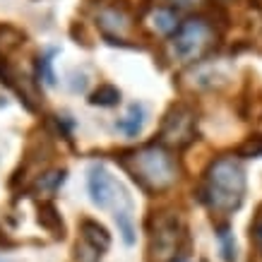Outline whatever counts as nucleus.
Segmentation results:
<instances>
[{"instance_id": "obj_1", "label": "nucleus", "mask_w": 262, "mask_h": 262, "mask_svg": "<svg viewBox=\"0 0 262 262\" xmlns=\"http://www.w3.org/2000/svg\"><path fill=\"white\" fill-rule=\"evenodd\" d=\"M116 159L127 171V176L149 195H159L178 181V159L161 142H149L137 149L120 151Z\"/></svg>"}, {"instance_id": "obj_2", "label": "nucleus", "mask_w": 262, "mask_h": 262, "mask_svg": "<svg viewBox=\"0 0 262 262\" xmlns=\"http://www.w3.org/2000/svg\"><path fill=\"white\" fill-rule=\"evenodd\" d=\"M246 168L236 157H219L209 164L200 198L214 214H233L246 200Z\"/></svg>"}, {"instance_id": "obj_3", "label": "nucleus", "mask_w": 262, "mask_h": 262, "mask_svg": "<svg viewBox=\"0 0 262 262\" xmlns=\"http://www.w3.org/2000/svg\"><path fill=\"white\" fill-rule=\"evenodd\" d=\"M147 231H149V243H147L144 262L178 260L188 241V229L178 212H151L147 219Z\"/></svg>"}, {"instance_id": "obj_4", "label": "nucleus", "mask_w": 262, "mask_h": 262, "mask_svg": "<svg viewBox=\"0 0 262 262\" xmlns=\"http://www.w3.org/2000/svg\"><path fill=\"white\" fill-rule=\"evenodd\" d=\"M214 27L202 19V17H190L181 22L178 32L171 39V51L173 58H178L181 63H195L207 56V51L214 46Z\"/></svg>"}, {"instance_id": "obj_5", "label": "nucleus", "mask_w": 262, "mask_h": 262, "mask_svg": "<svg viewBox=\"0 0 262 262\" xmlns=\"http://www.w3.org/2000/svg\"><path fill=\"white\" fill-rule=\"evenodd\" d=\"M195 127H198V116L188 103H173L161 118L159 140L157 142L171 147H185L195 140Z\"/></svg>"}, {"instance_id": "obj_6", "label": "nucleus", "mask_w": 262, "mask_h": 262, "mask_svg": "<svg viewBox=\"0 0 262 262\" xmlns=\"http://www.w3.org/2000/svg\"><path fill=\"white\" fill-rule=\"evenodd\" d=\"M87 192L92 205L99 209H111L116 205V200H123L127 195V190L120 185L111 173L103 161H94L87 168Z\"/></svg>"}, {"instance_id": "obj_7", "label": "nucleus", "mask_w": 262, "mask_h": 262, "mask_svg": "<svg viewBox=\"0 0 262 262\" xmlns=\"http://www.w3.org/2000/svg\"><path fill=\"white\" fill-rule=\"evenodd\" d=\"M96 27L101 29V36L106 43L108 41H125L123 34L130 29V17H127L125 5H118V0H116V5L99 10L96 12Z\"/></svg>"}, {"instance_id": "obj_8", "label": "nucleus", "mask_w": 262, "mask_h": 262, "mask_svg": "<svg viewBox=\"0 0 262 262\" xmlns=\"http://www.w3.org/2000/svg\"><path fill=\"white\" fill-rule=\"evenodd\" d=\"M190 84L205 92H214L229 84V75L219 68V65H200L198 70H192L190 75Z\"/></svg>"}, {"instance_id": "obj_9", "label": "nucleus", "mask_w": 262, "mask_h": 262, "mask_svg": "<svg viewBox=\"0 0 262 262\" xmlns=\"http://www.w3.org/2000/svg\"><path fill=\"white\" fill-rule=\"evenodd\" d=\"M36 212H39V224L53 236V238H65V224L58 212L53 200H36Z\"/></svg>"}, {"instance_id": "obj_10", "label": "nucleus", "mask_w": 262, "mask_h": 262, "mask_svg": "<svg viewBox=\"0 0 262 262\" xmlns=\"http://www.w3.org/2000/svg\"><path fill=\"white\" fill-rule=\"evenodd\" d=\"M80 238L87 241L89 246H94L101 253H106L111 248V233H108V229L103 224H99L96 219H89V216L80 219Z\"/></svg>"}, {"instance_id": "obj_11", "label": "nucleus", "mask_w": 262, "mask_h": 262, "mask_svg": "<svg viewBox=\"0 0 262 262\" xmlns=\"http://www.w3.org/2000/svg\"><path fill=\"white\" fill-rule=\"evenodd\" d=\"M116 226H118V233L123 243L127 248L135 246L137 241V229H135V216H133V200L127 198L120 202V207H116Z\"/></svg>"}, {"instance_id": "obj_12", "label": "nucleus", "mask_w": 262, "mask_h": 262, "mask_svg": "<svg viewBox=\"0 0 262 262\" xmlns=\"http://www.w3.org/2000/svg\"><path fill=\"white\" fill-rule=\"evenodd\" d=\"M144 123H147V111H144L142 103H130L127 106V116L125 118L116 120V130L118 133H123L125 137H137L140 133H142Z\"/></svg>"}, {"instance_id": "obj_13", "label": "nucleus", "mask_w": 262, "mask_h": 262, "mask_svg": "<svg viewBox=\"0 0 262 262\" xmlns=\"http://www.w3.org/2000/svg\"><path fill=\"white\" fill-rule=\"evenodd\" d=\"M120 101H123V94H120V89L116 87V84H111V82H101V84L87 96L89 106H99V108H116Z\"/></svg>"}, {"instance_id": "obj_14", "label": "nucleus", "mask_w": 262, "mask_h": 262, "mask_svg": "<svg viewBox=\"0 0 262 262\" xmlns=\"http://www.w3.org/2000/svg\"><path fill=\"white\" fill-rule=\"evenodd\" d=\"M58 56V48H48L43 56L36 58L34 63V77L39 82H43L46 87H56L58 80H56V72H53V58Z\"/></svg>"}, {"instance_id": "obj_15", "label": "nucleus", "mask_w": 262, "mask_h": 262, "mask_svg": "<svg viewBox=\"0 0 262 262\" xmlns=\"http://www.w3.org/2000/svg\"><path fill=\"white\" fill-rule=\"evenodd\" d=\"M178 27H181V22H178V15H176L173 10L157 8L151 12V29L154 32L164 34V36H171V34L178 32Z\"/></svg>"}, {"instance_id": "obj_16", "label": "nucleus", "mask_w": 262, "mask_h": 262, "mask_svg": "<svg viewBox=\"0 0 262 262\" xmlns=\"http://www.w3.org/2000/svg\"><path fill=\"white\" fill-rule=\"evenodd\" d=\"M65 178H68V168H51V171L39 173V178L34 181L32 188L39 192H56L65 183Z\"/></svg>"}, {"instance_id": "obj_17", "label": "nucleus", "mask_w": 262, "mask_h": 262, "mask_svg": "<svg viewBox=\"0 0 262 262\" xmlns=\"http://www.w3.org/2000/svg\"><path fill=\"white\" fill-rule=\"evenodd\" d=\"M101 250H96L94 246H89L87 241H77L75 246V260L77 262H101Z\"/></svg>"}, {"instance_id": "obj_18", "label": "nucleus", "mask_w": 262, "mask_h": 262, "mask_svg": "<svg viewBox=\"0 0 262 262\" xmlns=\"http://www.w3.org/2000/svg\"><path fill=\"white\" fill-rule=\"evenodd\" d=\"M219 243H222L224 262H236V243H233V236H231V231L226 226L219 229Z\"/></svg>"}, {"instance_id": "obj_19", "label": "nucleus", "mask_w": 262, "mask_h": 262, "mask_svg": "<svg viewBox=\"0 0 262 262\" xmlns=\"http://www.w3.org/2000/svg\"><path fill=\"white\" fill-rule=\"evenodd\" d=\"M253 238H255V246H257V250L262 253V212L255 216V222H253Z\"/></svg>"}, {"instance_id": "obj_20", "label": "nucleus", "mask_w": 262, "mask_h": 262, "mask_svg": "<svg viewBox=\"0 0 262 262\" xmlns=\"http://www.w3.org/2000/svg\"><path fill=\"white\" fill-rule=\"evenodd\" d=\"M168 3H171L176 10H190V8H195V5H200L202 0H168Z\"/></svg>"}, {"instance_id": "obj_21", "label": "nucleus", "mask_w": 262, "mask_h": 262, "mask_svg": "<svg viewBox=\"0 0 262 262\" xmlns=\"http://www.w3.org/2000/svg\"><path fill=\"white\" fill-rule=\"evenodd\" d=\"M70 89H72V92H84V89H87V75H80V77H72Z\"/></svg>"}, {"instance_id": "obj_22", "label": "nucleus", "mask_w": 262, "mask_h": 262, "mask_svg": "<svg viewBox=\"0 0 262 262\" xmlns=\"http://www.w3.org/2000/svg\"><path fill=\"white\" fill-rule=\"evenodd\" d=\"M5 106H8V99H5V96L0 94V108H5Z\"/></svg>"}, {"instance_id": "obj_23", "label": "nucleus", "mask_w": 262, "mask_h": 262, "mask_svg": "<svg viewBox=\"0 0 262 262\" xmlns=\"http://www.w3.org/2000/svg\"><path fill=\"white\" fill-rule=\"evenodd\" d=\"M222 3H231V0H222Z\"/></svg>"}]
</instances>
